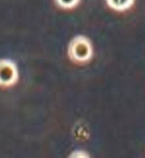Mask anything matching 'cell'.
<instances>
[{"label":"cell","instance_id":"6da1fadb","mask_svg":"<svg viewBox=\"0 0 145 158\" xmlns=\"http://www.w3.org/2000/svg\"><path fill=\"white\" fill-rule=\"evenodd\" d=\"M67 56L70 61L76 64H85L91 61L94 56L91 40L84 35H77L72 38L67 47Z\"/></svg>","mask_w":145,"mask_h":158},{"label":"cell","instance_id":"3957f363","mask_svg":"<svg viewBox=\"0 0 145 158\" xmlns=\"http://www.w3.org/2000/svg\"><path fill=\"white\" fill-rule=\"evenodd\" d=\"M135 0H106L108 6L114 11L117 12H124L130 9Z\"/></svg>","mask_w":145,"mask_h":158},{"label":"cell","instance_id":"277c9868","mask_svg":"<svg viewBox=\"0 0 145 158\" xmlns=\"http://www.w3.org/2000/svg\"><path fill=\"white\" fill-rule=\"evenodd\" d=\"M56 6L64 9V10H70L77 7L81 0H53Z\"/></svg>","mask_w":145,"mask_h":158},{"label":"cell","instance_id":"7a4b0ae2","mask_svg":"<svg viewBox=\"0 0 145 158\" xmlns=\"http://www.w3.org/2000/svg\"><path fill=\"white\" fill-rule=\"evenodd\" d=\"M20 73L11 58H0V88H11L19 81Z\"/></svg>","mask_w":145,"mask_h":158}]
</instances>
